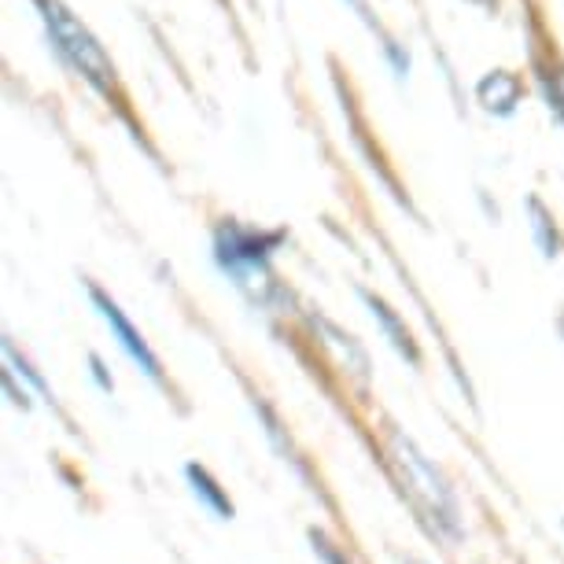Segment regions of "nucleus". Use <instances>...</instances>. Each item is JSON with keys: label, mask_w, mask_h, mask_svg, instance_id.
<instances>
[{"label": "nucleus", "mask_w": 564, "mask_h": 564, "mask_svg": "<svg viewBox=\"0 0 564 564\" xmlns=\"http://www.w3.org/2000/svg\"><path fill=\"white\" fill-rule=\"evenodd\" d=\"M388 454H391V465H395L402 487H406V495L413 498V506L424 513V520H429L435 531L457 535V502H454L446 480L432 468L429 457H424L410 440H402L399 432H391Z\"/></svg>", "instance_id": "nucleus-1"}, {"label": "nucleus", "mask_w": 564, "mask_h": 564, "mask_svg": "<svg viewBox=\"0 0 564 564\" xmlns=\"http://www.w3.org/2000/svg\"><path fill=\"white\" fill-rule=\"evenodd\" d=\"M37 8H41V19H45L52 41H56V48L63 52V59H67L85 82L97 85V89H111L115 67H111V59L104 56V48L97 45V37H93L59 0H37Z\"/></svg>", "instance_id": "nucleus-2"}, {"label": "nucleus", "mask_w": 564, "mask_h": 564, "mask_svg": "<svg viewBox=\"0 0 564 564\" xmlns=\"http://www.w3.org/2000/svg\"><path fill=\"white\" fill-rule=\"evenodd\" d=\"M281 243L276 232L221 226L218 229V259L229 273L240 276V284H251V276H265V259Z\"/></svg>", "instance_id": "nucleus-3"}, {"label": "nucleus", "mask_w": 564, "mask_h": 564, "mask_svg": "<svg viewBox=\"0 0 564 564\" xmlns=\"http://www.w3.org/2000/svg\"><path fill=\"white\" fill-rule=\"evenodd\" d=\"M93 303H97V311H100L104 322L111 325V333H115V339H119V347L126 350V355H130L152 380H163V366H159V358L152 355V347L144 344V336L133 328L130 317L119 311V303L108 300V295H104L100 289H93Z\"/></svg>", "instance_id": "nucleus-4"}, {"label": "nucleus", "mask_w": 564, "mask_h": 564, "mask_svg": "<svg viewBox=\"0 0 564 564\" xmlns=\"http://www.w3.org/2000/svg\"><path fill=\"white\" fill-rule=\"evenodd\" d=\"M185 476H188V484H193V495L204 502L210 513L221 517V520H229L232 517V502H229V495L221 491V484L215 480V476L207 473L204 465H185Z\"/></svg>", "instance_id": "nucleus-5"}, {"label": "nucleus", "mask_w": 564, "mask_h": 564, "mask_svg": "<svg viewBox=\"0 0 564 564\" xmlns=\"http://www.w3.org/2000/svg\"><path fill=\"white\" fill-rule=\"evenodd\" d=\"M517 97H520V85H517L513 74H509V82H506V70L491 74V78L480 85V100L487 104V108L509 111L517 104Z\"/></svg>", "instance_id": "nucleus-6"}, {"label": "nucleus", "mask_w": 564, "mask_h": 564, "mask_svg": "<svg viewBox=\"0 0 564 564\" xmlns=\"http://www.w3.org/2000/svg\"><path fill=\"white\" fill-rule=\"evenodd\" d=\"M366 303L372 306V317H377V322H380V328H384V333L391 336V344H395V347L402 350V355L410 358V361H417V347H413V339H410L406 328H402L399 317L388 311V303L372 300V295H366Z\"/></svg>", "instance_id": "nucleus-7"}, {"label": "nucleus", "mask_w": 564, "mask_h": 564, "mask_svg": "<svg viewBox=\"0 0 564 564\" xmlns=\"http://www.w3.org/2000/svg\"><path fill=\"white\" fill-rule=\"evenodd\" d=\"M311 542H314V553L322 557L325 564H350V557L344 550H336L333 542H328L325 535H317V531H311Z\"/></svg>", "instance_id": "nucleus-8"}, {"label": "nucleus", "mask_w": 564, "mask_h": 564, "mask_svg": "<svg viewBox=\"0 0 564 564\" xmlns=\"http://www.w3.org/2000/svg\"><path fill=\"white\" fill-rule=\"evenodd\" d=\"M406 564H429V561H406Z\"/></svg>", "instance_id": "nucleus-9"}]
</instances>
